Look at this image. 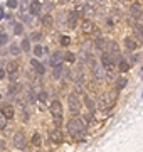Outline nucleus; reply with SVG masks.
Instances as JSON below:
<instances>
[{
    "label": "nucleus",
    "instance_id": "11",
    "mask_svg": "<svg viewBox=\"0 0 143 152\" xmlns=\"http://www.w3.org/2000/svg\"><path fill=\"white\" fill-rule=\"evenodd\" d=\"M77 22H79V14H77L76 10H71L67 14V27L74 29L77 26Z\"/></svg>",
    "mask_w": 143,
    "mask_h": 152
},
{
    "label": "nucleus",
    "instance_id": "23",
    "mask_svg": "<svg viewBox=\"0 0 143 152\" xmlns=\"http://www.w3.org/2000/svg\"><path fill=\"white\" fill-rule=\"evenodd\" d=\"M64 61H66V63H69V64H72V63L76 61V54H74V53H71V51H67L66 54H64Z\"/></svg>",
    "mask_w": 143,
    "mask_h": 152
},
{
    "label": "nucleus",
    "instance_id": "35",
    "mask_svg": "<svg viewBox=\"0 0 143 152\" xmlns=\"http://www.w3.org/2000/svg\"><path fill=\"white\" fill-rule=\"evenodd\" d=\"M83 14H86V15H91V14H94V9L91 5H84L83 7Z\"/></svg>",
    "mask_w": 143,
    "mask_h": 152
},
{
    "label": "nucleus",
    "instance_id": "32",
    "mask_svg": "<svg viewBox=\"0 0 143 152\" xmlns=\"http://www.w3.org/2000/svg\"><path fill=\"white\" fill-rule=\"evenodd\" d=\"M20 48H22V51H30V41L29 39H24L22 44H20Z\"/></svg>",
    "mask_w": 143,
    "mask_h": 152
},
{
    "label": "nucleus",
    "instance_id": "13",
    "mask_svg": "<svg viewBox=\"0 0 143 152\" xmlns=\"http://www.w3.org/2000/svg\"><path fill=\"white\" fill-rule=\"evenodd\" d=\"M138 46H140V44H138V41L133 37V36H126V37H125V48H126L128 51H136Z\"/></svg>",
    "mask_w": 143,
    "mask_h": 152
},
{
    "label": "nucleus",
    "instance_id": "1",
    "mask_svg": "<svg viewBox=\"0 0 143 152\" xmlns=\"http://www.w3.org/2000/svg\"><path fill=\"white\" fill-rule=\"evenodd\" d=\"M118 95H120V91H116V90H111V91L103 93V95L98 98V102H96V107H98L101 112L111 110V108H113V107L116 105V102H118Z\"/></svg>",
    "mask_w": 143,
    "mask_h": 152
},
{
    "label": "nucleus",
    "instance_id": "36",
    "mask_svg": "<svg viewBox=\"0 0 143 152\" xmlns=\"http://www.w3.org/2000/svg\"><path fill=\"white\" fill-rule=\"evenodd\" d=\"M30 39H32V41H40V39H42V32H40V31H34Z\"/></svg>",
    "mask_w": 143,
    "mask_h": 152
},
{
    "label": "nucleus",
    "instance_id": "26",
    "mask_svg": "<svg viewBox=\"0 0 143 152\" xmlns=\"http://www.w3.org/2000/svg\"><path fill=\"white\" fill-rule=\"evenodd\" d=\"M27 100L30 102V103H35V100H37V93L34 91L32 88H30V90H27Z\"/></svg>",
    "mask_w": 143,
    "mask_h": 152
},
{
    "label": "nucleus",
    "instance_id": "44",
    "mask_svg": "<svg viewBox=\"0 0 143 152\" xmlns=\"http://www.w3.org/2000/svg\"><path fill=\"white\" fill-rule=\"evenodd\" d=\"M37 152H39V151H37Z\"/></svg>",
    "mask_w": 143,
    "mask_h": 152
},
{
    "label": "nucleus",
    "instance_id": "28",
    "mask_svg": "<svg viewBox=\"0 0 143 152\" xmlns=\"http://www.w3.org/2000/svg\"><path fill=\"white\" fill-rule=\"evenodd\" d=\"M52 22H54V19H52V15L51 14H47V15L42 17V24H44L46 27H49V26H52Z\"/></svg>",
    "mask_w": 143,
    "mask_h": 152
},
{
    "label": "nucleus",
    "instance_id": "5",
    "mask_svg": "<svg viewBox=\"0 0 143 152\" xmlns=\"http://www.w3.org/2000/svg\"><path fill=\"white\" fill-rule=\"evenodd\" d=\"M49 140L52 142V144H56V145H59V144L64 142V132H62L61 127H54V129H51V130H49Z\"/></svg>",
    "mask_w": 143,
    "mask_h": 152
},
{
    "label": "nucleus",
    "instance_id": "37",
    "mask_svg": "<svg viewBox=\"0 0 143 152\" xmlns=\"http://www.w3.org/2000/svg\"><path fill=\"white\" fill-rule=\"evenodd\" d=\"M83 120V124L86 125V124H91V120H93V113H91V112H89L88 115H84V118H81Z\"/></svg>",
    "mask_w": 143,
    "mask_h": 152
},
{
    "label": "nucleus",
    "instance_id": "40",
    "mask_svg": "<svg viewBox=\"0 0 143 152\" xmlns=\"http://www.w3.org/2000/svg\"><path fill=\"white\" fill-rule=\"evenodd\" d=\"M69 42H71V39H69V37H62V39H61V44H62V46H67Z\"/></svg>",
    "mask_w": 143,
    "mask_h": 152
},
{
    "label": "nucleus",
    "instance_id": "6",
    "mask_svg": "<svg viewBox=\"0 0 143 152\" xmlns=\"http://www.w3.org/2000/svg\"><path fill=\"white\" fill-rule=\"evenodd\" d=\"M49 110H51V115H52V118H62V113H64V108H62V103H61V100H52L49 105Z\"/></svg>",
    "mask_w": 143,
    "mask_h": 152
},
{
    "label": "nucleus",
    "instance_id": "7",
    "mask_svg": "<svg viewBox=\"0 0 143 152\" xmlns=\"http://www.w3.org/2000/svg\"><path fill=\"white\" fill-rule=\"evenodd\" d=\"M14 145L17 147V149H20V151H25L27 149V139H25V134H24L22 130H17L15 134H14Z\"/></svg>",
    "mask_w": 143,
    "mask_h": 152
},
{
    "label": "nucleus",
    "instance_id": "34",
    "mask_svg": "<svg viewBox=\"0 0 143 152\" xmlns=\"http://www.w3.org/2000/svg\"><path fill=\"white\" fill-rule=\"evenodd\" d=\"M5 129H7V118L0 113V130H5Z\"/></svg>",
    "mask_w": 143,
    "mask_h": 152
},
{
    "label": "nucleus",
    "instance_id": "38",
    "mask_svg": "<svg viewBox=\"0 0 143 152\" xmlns=\"http://www.w3.org/2000/svg\"><path fill=\"white\" fill-rule=\"evenodd\" d=\"M135 20H136L135 24H138V26H143V12L140 14V15H136V17H135Z\"/></svg>",
    "mask_w": 143,
    "mask_h": 152
},
{
    "label": "nucleus",
    "instance_id": "29",
    "mask_svg": "<svg viewBox=\"0 0 143 152\" xmlns=\"http://www.w3.org/2000/svg\"><path fill=\"white\" fill-rule=\"evenodd\" d=\"M7 69H9V73H17V69H19V64H17L15 61H10V63H9V66H7Z\"/></svg>",
    "mask_w": 143,
    "mask_h": 152
},
{
    "label": "nucleus",
    "instance_id": "18",
    "mask_svg": "<svg viewBox=\"0 0 143 152\" xmlns=\"http://www.w3.org/2000/svg\"><path fill=\"white\" fill-rule=\"evenodd\" d=\"M30 63H32L34 69L37 71V75H40V76H42V75H44V73H46V68H44V66H42V63H39L37 59H32V61H30Z\"/></svg>",
    "mask_w": 143,
    "mask_h": 152
},
{
    "label": "nucleus",
    "instance_id": "22",
    "mask_svg": "<svg viewBox=\"0 0 143 152\" xmlns=\"http://www.w3.org/2000/svg\"><path fill=\"white\" fill-rule=\"evenodd\" d=\"M126 83H128V80L126 78H125V76H121L120 80H118V81H116V91H121V90H125V86H126Z\"/></svg>",
    "mask_w": 143,
    "mask_h": 152
},
{
    "label": "nucleus",
    "instance_id": "27",
    "mask_svg": "<svg viewBox=\"0 0 143 152\" xmlns=\"http://www.w3.org/2000/svg\"><path fill=\"white\" fill-rule=\"evenodd\" d=\"M22 32H24V26L20 22H15V24H14V34H15V36H20Z\"/></svg>",
    "mask_w": 143,
    "mask_h": 152
},
{
    "label": "nucleus",
    "instance_id": "16",
    "mask_svg": "<svg viewBox=\"0 0 143 152\" xmlns=\"http://www.w3.org/2000/svg\"><path fill=\"white\" fill-rule=\"evenodd\" d=\"M30 145L35 147V149H39V147L42 145V137L39 135V132H34L32 137H30Z\"/></svg>",
    "mask_w": 143,
    "mask_h": 152
},
{
    "label": "nucleus",
    "instance_id": "3",
    "mask_svg": "<svg viewBox=\"0 0 143 152\" xmlns=\"http://www.w3.org/2000/svg\"><path fill=\"white\" fill-rule=\"evenodd\" d=\"M101 68L106 71L108 76H113V73L116 71V64H115V59L110 53H103L101 54Z\"/></svg>",
    "mask_w": 143,
    "mask_h": 152
},
{
    "label": "nucleus",
    "instance_id": "33",
    "mask_svg": "<svg viewBox=\"0 0 143 152\" xmlns=\"http://www.w3.org/2000/svg\"><path fill=\"white\" fill-rule=\"evenodd\" d=\"M10 54H12V56H19V54H20V48H19V46H15V44H12Z\"/></svg>",
    "mask_w": 143,
    "mask_h": 152
},
{
    "label": "nucleus",
    "instance_id": "25",
    "mask_svg": "<svg viewBox=\"0 0 143 152\" xmlns=\"http://www.w3.org/2000/svg\"><path fill=\"white\" fill-rule=\"evenodd\" d=\"M62 71H64V68H62V66H56L54 71H52V78H54V80H59L61 75H62Z\"/></svg>",
    "mask_w": 143,
    "mask_h": 152
},
{
    "label": "nucleus",
    "instance_id": "39",
    "mask_svg": "<svg viewBox=\"0 0 143 152\" xmlns=\"http://www.w3.org/2000/svg\"><path fill=\"white\" fill-rule=\"evenodd\" d=\"M7 41H9V37H7L5 34H0V44L4 46V44H7Z\"/></svg>",
    "mask_w": 143,
    "mask_h": 152
},
{
    "label": "nucleus",
    "instance_id": "9",
    "mask_svg": "<svg viewBox=\"0 0 143 152\" xmlns=\"http://www.w3.org/2000/svg\"><path fill=\"white\" fill-rule=\"evenodd\" d=\"M35 103L39 105V108L44 110V108H49L51 105V100H49V95H47V91H39L37 93V100H35Z\"/></svg>",
    "mask_w": 143,
    "mask_h": 152
},
{
    "label": "nucleus",
    "instance_id": "4",
    "mask_svg": "<svg viewBox=\"0 0 143 152\" xmlns=\"http://www.w3.org/2000/svg\"><path fill=\"white\" fill-rule=\"evenodd\" d=\"M67 107H69V112H71L72 115H77L79 112H81V107H83V103H81L79 95H77L76 91H74V93H69V96H67Z\"/></svg>",
    "mask_w": 143,
    "mask_h": 152
},
{
    "label": "nucleus",
    "instance_id": "21",
    "mask_svg": "<svg viewBox=\"0 0 143 152\" xmlns=\"http://www.w3.org/2000/svg\"><path fill=\"white\" fill-rule=\"evenodd\" d=\"M94 48L99 49V51L106 49V41L103 37H94Z\"/></svg>",
    "mask_w": 143,
    "mask_h": 152
},
{
    "label": "nucleus",
    "instance_id": "12",
    "mask_svg": "<svg viewBox=\"0 0 143 152\" xmlns=\"http://www.w3.org/2000/svg\"><path fill=\"white\" fill-rule=\"evenodd\" d=\"M81 29H83L84 34H93L96 26H94V22L91 20V19H84V20L81 22Z\"/></svg>",
    "mask_w": 143,
    "mask_h": 152
},
{
    "label": "nucleus",
    "instance_id": "31",
    "mask_svg": "<svg viewBox=\"0 0 143 152\" xmlns=\"http://www.w3.org/2000/svg\"><path fill=\"white\" fill-rule=\"evenodd\" d=\"M34 54L37 56V58H40V56L44 54V48H42L40 44H37V46H34Z\"/></svg>",
    "mask_w": 143,
    "mask_h": 152
},
{
    "label": "nucleus",
    "instance_id": "15",
    "mask_svg": "<svg viewBox=\"0 0 143 152\" xmlns=\"http://www.w3.org/2000/svg\"><path fill=\"white\" fill-rule=\"evenodd\" d=\"M116 69L120 71V73H126L128 69H130V63H128L126 59H118L116 61Z\"/></svg>",
    "mask_w": 143,
    "mask_h": 152
},
{
    "label": "nucleus",
    "instance_id": "8",
    "mask_svg": "<svg viewBox=\"0 0 143 152\" xmlns=\"http://www.w3.org/2000/svg\"><path fill=\"white\" fill-rule=\"evenodd\" d=\"M0 113L4 115L7 120H12L14 117H15V108L12 107V103L4 102V103H0Z\"/></svg>",
    "mask_w": 143,
    "mask_h": 152
},
{
    "label": "nucleus",
    "instance_id": "24",
    "mask_svg": "<svg viewBox=\"0 0 143 152\" xmlns=\"http://www.w3.org/2000/svg\"><path fill=\"white\" fill-rule=\"evenodd\" d=\"M131 27H133V32L136 34V36H138L140 39H143V26H138V24H133Z\"/></svg>",
    "mask_w": 143,
    "mask_h": 152
},
{
    "label": "nucleus",
    "instance_id": "17",
    "mask_svg": "<svg viewBox=\"0 0 143 152\" xmlns=\"http://www.w3.org/2000/svg\"><path fill=\"white\" fill-rule=\"evenodd\" d=\"M40 10H42L40 2H39V0H32V4H30V14H32V15H39Z\"/></svg>",
    "mask_w": 143,
    "mask_h": 152
},
{
    "label": "nucleus",
    "instance_id": "14",
    "mask_svg": "<svg viewBox=\"0 0 143 152\" xmlns=\"http://www.w3.org/2000/svg\"><path fill=\"white\" fill-rule=\"evenodd\" d=\"M83 102H84V105H86V108H88L91 113H94V110H96V102H94L93 98L89 96V95H84Z\"/></svg>",
    "mask_w": 143,
    "mask_h": 152
},
{
    "label": "nucleus",
    "instance_id": "10",
    "mask_svg": "<svg viewBox=\"0 0 143 152\" xmlns=\"http://www.w3.org/2000/svg\"><path fill=\"white\" fill-rule=\"evenodd\" d=\"M62 63H64V54H62L61 51H54V53L51 54V59H49L51 68H56V66H62Z\"/></svg>",
    "mask_w": 143,
    "mask_h": 152
},
{
    "label": "nucleus",
    "instance_id": "42",
    "mask_svg": "<svg viewBox=\"0 0 143 152\" xmlns=\"http://www.w3.org/2000/svg\"><path fill=\"white\" fill-rule=\"evenodd\" d=\"M5 78V69H0V80H4Z\"/></svg>",
    "mask_w": 143,
    "mask_h": 152
},
{
    "label": "nucleus",
    "instance_id": "20",
    "mask_svg": "<svg viewBox=\"0 0 143 152\" xmlns=\"http://www.w3.org/2000/svg\"><path fill=\"white\" fill-rule=\"evenodd\" d=\"M130 14L133 15V19H135L136 15H140V14H142V7H140V4H131V5H130Z\"/></svg>",
    "mask_w": 143,
    "mask_h": 152
},
{
    "label": "nucleus",
    "instance_id": "30",
    "mask_svg": "<svg viewBox=\"0 0 143 152\" xmlns=\"http://www.w3.org/2000/svg\"><path fill=\"white\" fill-rule=\"evenodd\" d=\"M110 54H120V49H118V44L116 42H110Z\"/></svg>",
    "mask_w": 143,
    "mask_h": 152
},
{
    "label": "nucleus",
    "instance_id": "41",
    "mask_svg": "<svg viewBox=\"0 0 143 152\" xmlns=\"http://www.w3.org/2000/svg\"><path fill=\"white\" fill-rule=\"evenodd\" d=\"M17 0H9V7H15Z\"/></svg>",
    "mask_w": 143,
    "mask_h": 152
},
{
    "label": "nucleus",
    "instance_id": "2",
    "mask_svg": "<svg viewBox=\"0 0 143 152\" xmlns=\"http://www.w3.org/2000/svg\"><path fill=\"white\" fill-rule=\"evenodd\" d=\"M67 132H69V135H71L72 139L79 140V139L86 134V125L83 124L81 118L74 117V118H71L69 122H67Z\"/></svg>",
    "mask_w": 143,
    "mask_h": 152
},
{
    "label": "nucleus",
    "instance_id": "43",
    "mask_svg": "<svg viewBox=\"0 0 143 152\" xmlns=\"http://www.w3.org/2000/svg\"><path fill=\"white\" fill-rule=\"evenodd\" d=\"M98 4H106V0H96Z\"/></svg>",
    "mask_w": 143,
    "mask_h": 152
},
{
    "label": "nucleus",
    "instance_id": "19",
    "mask_svg": "<svg viewBox=\"0 0 143 152\" xmlns=\"http://www.w3.org/2000/svg\"><path fill=\"white\" fill-rule=\"evenodd\" d=\"M20 90H22L20 83H17V81L15 83H10V86H9V95H12V96H14V95H17Z\"/></svg>",
    "mask_w": 143,
    "mask_h": 152
}]
</instances>
